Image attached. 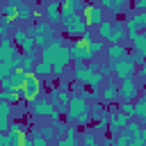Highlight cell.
Masks as SVG:
<instances>
[{
  "label": "cell",
  "instance_id": "cell-5",
  "mask_svg": "<svg viewBox=\"0 0 146 146\" xmlns=\"http://www.w3.org/2000/svg\"><path fill=\"white\" fill-rule=\"evenodd\" d=\"M21 91H23V98L30 103V100H34V98H39V96H41V91H43V80H41V78H36V73L32 71V73H27V75H25V82H23Z\"/></svg>",
  "mask_w": 146,
  "mask_h": 146
},
{
  "label": "cell",
  "instance_id": "cell-23",
  "mask_svg": "<svg viewBox=\"0 0 146 146\" xmlns=\"http://www.w3.org/2000/svg\"><path fill=\"white\" fill-rule=\"evenodd\" d=\"M100 9H110L112 14H119V11H125V2H121V0H103Z\"/></svg>",
  "mask_w": 146,
  "mask_h": 146
},
{
  "label": "cell",
  "instance_id": "cell-3",
  "mask_svg": "<svg viewBox=\"0 0 146 146\" xmlns=\"http://www.w3.org/2000/svg\"><path fill=\"white\" fill-rule=\"evenodd\" d=\"M62 27H64V32H66L68 36H78V39L89 32V25H87V21L82 18V14L62 16Z\"/></svg>",
  "mask_w": 146,
  "mask_h": 146
},
{
  "label": "cell",
  "instance_id": "cell-15",
  "mask_svg": "<svg viewBox=\"0 0 146 146\" xmlns=\"http://www.w3.org/2000/svg\"><path fill=\"white\" fill-rule=\"evenodd\" d=\"M25 75H27V73H23V71H18V68H16V71H14L7 80H2L0 84H2V89H21V87H23V82H25Z\"/></svg>",
  "mask_w": 146,
  "mask_h": 146
},
{
  "label": "cell",
  "instance_id": "cell-35",
  "mask_svg": "<svg viewBox=\"0 0 146 146\" xmlns=\"http://www.w3.org/2000/svg\"><path fill=\"white\" fill-rule=\"evenodd\" d=\"M135 9H139V14H144V11H146V0H139V2L135 5Z\"/></svg>",
  "mask_w": 146,
  "mask_h": 146
},
{
  "label": "cell",
  "instance_id": "cell-29",
  "mask_svg": "<svg viewBox=\"0 0 146 146\" xmlns=\"http://www.w3.org/2000/svg\"><path fill=\"white\" fill-rule=\"evenodd\" d=\"M30 137H32V146H48V141L43 139V135L39 132V128H34L30 132Z\"/></svg>",
  "mask_w": 146,
  "mask_h": 146
},
{
  "label": "cell",
  "instance_id": "cell-9",
  "mask_svg": "<svg viewBox=\"0 0 146 146\" xmlns=\"http://www.w3.org/2000/svg\"><path fill=\"white\" fill-rule=\"evenodd\" d=\"M82 18L87 21L89 27H98L103 21H105V14L100 9V5H94V2H84V9H82Z\"/></svg>",
  "mask_w": 146,
  "mask_h": 146
},
{
  "label": "cell",
  "instance_id": "cell-11",
  "mask_svg": "<svg viewBox=\"0 0 146 146\" xmlns=\"http://www.w3.org/2000/svg\"><path fill=\"white\" fill-rule=\"evenodd\" d=\"M100 100L105 105H114L119 100V82L116 80H105V84L100 87Z\"/></svg>",
  "mask_w": 146,
  "mask_h": 146
},
{
  "label": "cell",
  "instance_id": "cell-8",
  "mask_svg": "<svg viewBox=\"0 0 146 146\" xmlns=\"http://www.w3.org/2000/svg\"><path fill=\"white\" fill-rule=\"evenodd\" d=\"M110 66H112V73L119 78V82L130 80V78H135V73H137V66L130 62V57L119 59V62H114V64H110Z\"/></svg>",
  "mask_w": 146,
  "mask_h": 146
},
{
  "label": "cell",
  "instance_id": "cell-26",
  "mask_svg": "<svg viewBox=\"0 0 146 146\" xmlns=\"http://www.w3.org/2000/svg\"><path fill=\"white\" fill-rule=\"evenodd\" d=\"M80 146H98V137L91 130H82L80 132Z\"/></svg>",
  "mask_w": 146,
  "mask_h": 146
},
{
  "label": "cell",
  "instance_id": "cell-33",
  "mask_svg": "<svg viewBox=\"0 0 146 146\" xmlns=\"http://www.w3.org/2000/svg\"><path fill=\"white\" fill-rule=\"evenodd\" d=\"M57 146H80V139H66V137H62V139H57Z\"/></svg>",
  "mask_w": 146,
  "mask_h": 146
},
{
  "label": "cell",
  "instance_id": "cell-7",
  "mask_svg": "<svg viewBox=\"0 0 146 146\" xmlns=\"http://www.w3.org/2000/svg\"><path fill=\"white\" fill-rule=\"evenodd\" d=\"M139 96V82L135 78L119 82V100L121 103H135Z\"/></svg>",
  "mask_w": 146,
  "mask_h": 146
},
{
  "label": "cell",
  "instance_id": "cell-16",
  "mask_svg": "<svg viewBox=\"0 0 146 146\" xmlns=\"http://www.w3.org/2000/svg\"><path fill=\"white\" fill-rule=\"evenodd\" d=\"M105 55H110V62L114 64V62H119V59H125V57H128V48H125V43H114V46H107Z\"/></svg>",
  "mask_w": 146,
  "mask_h": 146
},
{
  "label": "cell",
  "instance_id": "cell-10",
  "mask_svg": "<svg viewBox=\"0 0 146 146\" xmlns=\"http://www.w3.org/2000/svg\"><path fill=\"white\" fill-rule=\"evenodd\" d=\"M18 57H21V50L16 48V43H14L9 36L0 39V59H2V62H14V64H18Z\"/></svg>",
  "mask_w": 146,
  "mask_h": 146
},
{
  "label": "cell",
  "instance_id": "cell-36",
  "mask_svg": "<svg viewBox=\"0 0 146 146\" xmlns=\"http://www.w3.org/2000/svg\"><path fill=\"white\" fill-rule=\"evenodd\" d=\"M105 130H107V123H96V132L98 135H103Z\"/></svg>",
  "mask_w": 146,
  "mask_h": 146
},
{
  "label": "cell",
  "instance_id": "cell-4",
  "mask_svg": "<svg viewBox=\"0 0 146 146\" xmlns=\"http://www.w3.org/2000/svg\"><path fill=\"white\" fill-rule=\"evenodd\" d=\"M89 39H91V32H87V34H82L80 39H75L71 46H68V50H71V59H73V64L75 62H82V64H87V62H91V55H89Z\"/></svg>",
  "mask_w": 146,
  "mask_h": 146
},
{
  "label": "cell",
  "instance_id": "cell-40",
  "mask_svg": "<svg viewBox=\"0 0 146 146\" xmlns=\"http://www.w3.org/2000/svg\"><path fill=\"white\" fill-rule=\"evenodd\" d=\"M48 146H57V141H52V144H48Z\"/></svg>",
  "mask_w": 146,
  "mask_h": 146
},
{
  "label": "cell",
  "instance_id": "cell-18",
  "mask_svg": "<svg viewBox=\"0 0 146 146\" xmlns=\"http://www.w3.org/2000/svg\"><path fill=\"white\" fill-rule=\"evenodd\" d=\"M128 41H130V46L137 50V52H141L144 57H146V32H137V34H128Z\"/></svg>",
  "mask_w": 146,
  "mask_h": 146
},
{
  "label": "cell",
  "instance_id": "cell-12",
  "mask_svg": "<svg viewBox=\"0 0 146 146\" xmlns=\"http://www.w3.org/2000/svg\"><path fill=\"white\" fill-rule=\"evenodd\" d=\"M128 123H130V119H128L123 112L114 110V112H112V116H110L107 128H110V132H112V135H119L121 130H125V125H128Z\"/></svg>",
  "mask_w": 146,
  "mask_h": 146
},
{
  "label": "cell",
  "instance_id": "cell-17",
  "mask_svg": "<svg viewBox=\"0 0 146 146\" xmlns=\"http://www.w3.org/2000/svg\"><path fill=\"white\" fill-rule=\"evenodd\" d=\"M132 107H135V116H137V121H139L141 125H146V94H139L137 100L132 103Z\"/></svg>",
  "mask_w": 146,
  "mask_h": 146
},
{
  "label": "cell",
  "instance_id": "cell-24",
  "mask_svg": "<svg viewBox=\"0 0 146 146\" xmlns=\"http://www.w3.org/2000/svg\"><path fill=\"white\" fill-rule=\"evenodd\" d=\"M2 18H7V21H11V23H16L14 18L18 16V9H16V2H7V5H2Z\"/></svg>",
  "mask_w": 146,
  "mask_h": 146
},
{
  "label": "cell",
  "instance_id": "cell-31",
  "mask_svg": "<svg viewBox=\"0 0 146 146\" xmlns=\"http://www.w3.org/2000/svg\"><path fill=\"white\" fill-rule=\"evenodd\" d=\"M119 112H123L128 119L135 116V107H132V103H121V105H119Z\"/></svg>",
  "mask_w": 146,
  "mask_h": 146
},
{
  "label": "cell",
  "instance_id": "cell-32",
  "mask_svg": "<svg viewBox=\"0 0 146 146\" xmlns=\"http://www.w3.org/2000/svg\"><path fill=\"white\" fill-rule=\"evenodd\" d=\"M135 80H141V82H146V62H144L141 66H137V73H135Z\"/></svg>",
  "mask_w": 146,
  "mask_h": 146
},
{
  "label": "cell",
  "instance_id": "cell-21",
  "mask_svg": "<svg viewBox=\"0 0 146 146\" xmlns=\"http://www.w3.org/2000/svg\"><path fill=\"white\" fill-rule=\"evenodd\" d=\"M112 25H114V21H112V18H105V21L96 27V30H98V39H103L105 43H107L110 36H112Z\"/></svg>",
  "mask_w": 146,
  "mask_h": 146
},
{
  "label": "cell",
  "instance_id": "cell-25",
  "mask_svg": "<svg viewBox=\"0 0 146 146\" xmlns=\"http://www.w3.org/2000/svg\"><path fill=\"white\" fill-rule=\"evenodd\" d=\"M16 9H18V16L16 18H34V7L32 5H25V2H18L16 0Z\"/></svg>",
  "mask_w": 146,
  "mask_h": 146
},
{
  "label": "cell",
  "instance_id": "cell-1",
  "mask_svg": "<svg viewBox=\"0 0 146 146\" xmlns=\"http://www.w3.org/2000/svg\"><path fill=\"white\" fill-rule=\"evenodd\" d=\"M39 62L48 64V66L52 68V75L57 78V75L64 73V68H66L73 59H71V50H68V46L64 43V39H62V36H55V39H50V41L41 48V59H39Z\"/></svg>",
  "mask_w": 146,
  "mask_h": 146
},
{
  "label": "cell",
  "instance_id": "cell-30",
  "mask_svg": "<svg viewBox=\"0 0 146 146\" xmlns=\"http://www.w3.org/2000/svg\"><path fill=\"white\" fill-rule=\"evenodd\" d=\"M52 128H55V135H57V139H62V137H66L68 123H64V121H57V123H52Z\"/></svg>",
  "mask_w": 146,
  "mask_h": 146
},
{
  "label": "cell",
  "instance_id": "cell-37",
  "mask_svg": "<svg viewBox=\"0 0 146 146\" xmlns=\"http://www.w3.org/2000/svg\"><path fill=\"white\" fill-rule=\"evenodd\" d=\"M0 146H11L9 139H7V135H0Z\"/></svg>",
  "mask_w": 146,
  "mask_h": 146
},
{
  "label": "cell",
  "instance_id": "cell-13",
  "mask_svg": "<svg viewBox=\"0 0 146 146\" xmlns=\"http://www.w3.org/2000/svg\"><path fill=\"white\" fill-rule=\"evenodd\" d=\"M125 36H128L125 23H123V21H114V25H112V36H110L107 46H114V43H125Z\"/></svg>",
  "mask_w": 146,
  "mask_h": 146
},
{
  "label": "cell",
  "instance_id": "cell-28",
  "mask_svg": "<svg viewBox=\"0 0 146 146\" xmlns=\"http://www.w3.org/2000/svg\"><path fill=\"white\" fill-rule=\"evenodd\" d=\"M34 73H36V78H48V75H52V68L48 66V64H43V62H36L34 64Z\"/></svg>",
  "mask_w": 146,
  "mask_h": 146
},
{
  "label": "cell",
  "instance_id": "cell-14",
  "mask_svg": "<svg viewBox=\"0 0 146 146\" xmlns=\"http://www.w3.org/2000/svg\"><path fill=\"white\" fill-rule=\"evenodd\" d=\"M43 14H46V21H48L50 25L62 23V11H59V2H57V0H55V2H48V5L43 7Z\"/></svg>",
  "mask_w": 146,
  "mask_h": 146
},
{
  "label": "cell",
  "instance_id": "cell-39",
  "mask_svg": "<svg viewBox=\"0 0 146 146\" xmlns=\"http://www.w3.org/2000/svg\"><path fill=\"white\" fill-rule=\"evenodd\" d=\"M0 100H2V84H0Z\"/></svg>",
  "mask_w": 146,
  "mask_h": 146
},
{
  "label": "cell",
  "instance_id": "cell-6",
  "mask_svg": "<svg viewBox=\"0 0 146 146\" xmlns=\"http://www.w3.org/2000/svg\"><path fill=\"white\" fill-rule=\"evenodd\" d=\"M27 110H30V114H32V119H50V114L55 112V107H52V103L46 98V96H39V98H34V100H30L27 103Z\"/></svg>",
  "mask_w": 146,
  "mask_h": 146
},
{
  "label": "cell",
  "instance_id": "cell-34",
  "mask_svg": "<svg viewBox=\"0 0 146 146\" xmlns=\"http://www.w3.org/2000/svg\"><path fill=\"white\" fill-rule=\"evenodd\" d=\"M68 87H71V82H68V80H62L59 87H57V91H68Z\"/></svg>",
  "mask_w": 146,
  "mask_h": 146
},
{
  "label": "cell",
  "instance_id": "cell-22",
  "mask_svg": "<svg viewBox=\"0 0 146 146\" xmlns=\"http://www.w3.org/2000/svg\"><path fill=\"white\" fill-rule=\"evenodd\" d=\"M9 39H11V41L16 43V48L21 50V46H23V43L27 41V34H25V27H21V25L16 23V27L11 30V36H9Z\"/></svg>",
  "mask_w": 146,
  "mask_h": 146
},
{
  "label": "cell",
  "instance_id": "cell-20",
  "mask_svg": "<svg viewBox=\"0 0 146 146\" xmlns=\"http://www.w3.org/2000/svg\"><path fill=\"white\" fill-rule=\"evenodd\" d=\"M34 64H36V57L21 55V57H18V64H16V68H18V71H23V73H32V71H34Z\"/></svg>",
  "mask_w": 146,
  "mask_h": 146
},
{
  "label": "cell",
  "instance_id": "cell-38",
  "mask_svg": "<svg viewBox=\"0 0 146 146\" xmlns=\"http://www.w3.org/2000/svg\"><path fill=\"white\" fill-rule=\"evenodd\" d=\"M141 141H144V146H146V128L141 130Z\"/></svg>",
  "mask_w": 146,
  "mask_h": 146
},
{
  "label": "cell",
  "instance_id": "cell-19",
  "mask_svg": "<svg viewBox=\"0 0 146 146\" xmlns=\"http://www.w3.org/2000/svg\"><path fill=\"white\" fill-rule=\"evenodd\" d=\"M105 50H107V43H105L103 39H98V36H91V39H89V55H91V57L105 55Z\"/></svg>",
  "mask_w": 146,
  "mask_h": 146
},
{
  "label": "cell",
  "instance_id": "cell-2",
  "mask_svg": "<svg viewBox=\"0 0 146 146\" xmlns=\"http://www.w3.org/2000/svg\"><path fill=\"white\" fill-rule=\"evenodd\" d=\"M66 121L73 125H87L91 119V107L87 100H82L80 96H71L68 105H66Z\"/></svg>",
  "mask_w": 146,
  "mask_h": 146
},
{
  "label": "cell",
  "instance_id": "cell-27",
  "mask_svg": "<svg viewBox=\"0 0 146 146\" xmlns=\"http://www.w3.org/2000/svg\"><path fill=\"white\" fill-rule=\"evenodd\" d=\"M39 132L43 135V139H46L48 144H52V141H57V135H55V128H52V123H46V125H39Z\"/></svg>",
  "mask_w": 146,
  "mask_h": 146
}]
</instances>
